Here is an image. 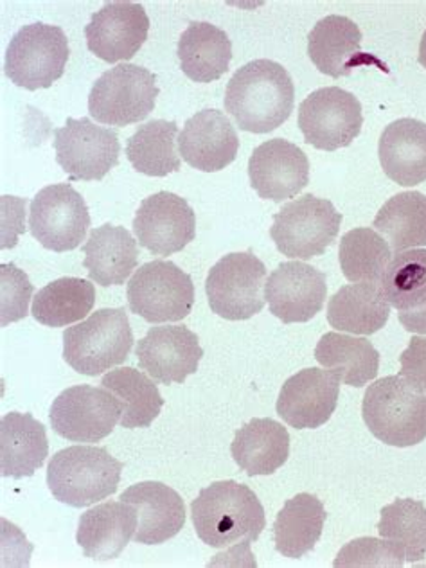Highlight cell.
I'll list each match as a JSON object with an SVG mask.
<instances>
[{
	"instance_id": "d590c367",
	"label": "cell",
	"mask_w": 426,
	"mask_h": 568,
	"mask_svg": "<svg viewBox=\"0 0 426 568\" xmlns=\"http://www.w3.org/2000/svg\"><path fill=\"white\" fill-rule=\"evenodd\" d=\"M373 227L396 254L426 246V194L419 191L396 194L379 209Z\"/></svg>"
},
{
	"instance_id": "9a60e30c",
	"label": "cell",
	"mask_w": 426,
	"mask_h": 568,
	"mask_svg": "<svg viewBox=\"0 0 426 568\" xmlns=\"http://www.w3.org/2000/svg\"><path fill=\"white\" fill-rule=\"evenodd\" d=\"M133 234L153 256H171L193 242L196 216L187 200L161 191L142 200L133 219Z\"/></svg>"
},
{
	"instance_id": "ee69618b",
	"label": "cell",
	"mask_w": 426,
	"mask_h": 568,
	"mask_svg": "<svg viewBox=\"0 0 426 568\" xmlns=\"http://www.w3.org/2000/svg\"><path fill=\"white\" fill-rule=\"evenodd\" d=\"M419 63L426 69V31L423 33L422 43H419Z\"/></svg>"
},
{
	"instance_id": "f546056e",
	"label": "cell",
	"mask_w": 426,
	"mask_h": 568,
	"mask_svg": "<svg viewBox=\"0 0 426 568\" xmlns=\"http://www.w3.org/2000/svg\"><path fill=\"white\" fill-rule=\"evenodd\" d=\"M390 304L375 283L342 286L327 304V323L336 332L375 335L387 324Z\"/></svg>"
},
{
	"instance_id": "8992f818",
	"label": "cell",
	"mask_w": 426,
	"mask_h": 568,
	"mask_svg": "<svg viewBox=\"0 0 426 568\" xmlns=\"http://www.w3.org/2000/svg\"><path fill=\"white\" fill-rule=\"evenodd\" d=\"M341 225L342 214L329 200L304 194L274 214L271 236L283 256L312 260L333 245Z\"/></svg>"
},
{
	"instance_id": "7c38bea8",
	"label": "cell",
	"mask_w": 426,
	"mask_h": 568,
	"mask_svg": "<svg viewBox=\"0 0 426 568\" xmlns=\"http://www.w3.org/2000/svg\"><path fill=\"white\" fill-rule=\"evenodd\" d=\"M362 124L361 101L341 87L318 89L298 106V129L304 141L324 152L349 146L361 135Z\"/></svg>"
},
{
	"instance_id": "9c48e42d",
	"label": "cell",
	"mask_w": 426,
	"mask_h": 568,
	"mask_svg": "<svg viewBox=\"0 0 426 568\" xmlns=\"http://www.w3.org/2000/svg\"><path fill=\"white\" fill-rule=\"evenodd\" d=\"M266 266L252 252H233L209 271V306L227 321H246L265 308Z\"/></svg>"
},
{
	"instance_id": "b9f144b4",
	"label": "cell",
	"mask_w": 426,
	"mask_h": 568,
	"mask_svg": "<svg viewBox=\"0 0 426 568\" xmlns=\"http://www.w3.org/2000/svg\"><path fill=\"white\" fill-rule=\"evenodd\" d=\"M403 378L426 394V336H413L407 349L399 356Z\"/></svg>"
},
{
	"instance_id": "f35d334b",
	"label": "cell",
	"mask_w": 426,
	"mask_h": 568,
	"mask_svg": "<svg viewBox=\"0 0 426 568\" xmlns=\"http://www.w3.org/2000/svg\"><path fill=\"white\" fill-rule=\"evenodd\" d=\"M379 290L387 303L399 312L417 308L426 301V251L399 252L385 268Z\"/></svg>"
},
{
	"instance_id": "603a6c76",
	"label": "cell",
	"mask_w": 426,
	"mask_h": 568,
	"mask_svg": "<svg viewBox=\"0 0 426 568\" xmlns=\"http://www.w3.org/2000/svg\"><path fill=\"white\" fill-rule=\"evenodd\" d=\"M119 500L135 507L138 530L135 541L161 545L181 532L185 524L184 500L166 484L148 480L130 486Z\"/></svg>"
},
{
	"instance_id": "f1b7e54d",
	"label": "cell",
	"mask_w": 426,
	"mask_h": 568,
	"mask_svg": "<svg viewBox=\"0 0 426 568\" xmlns=\"http://www.w3.org/2000/svg\"><path fill=\"white\" fill-rule=\"evenodd\" d=\"M182 72L196 83H211L229 71L233 42L223 29L209 22H191L179 40Z\"/></svg>"
},
{
	"instance_id": "83f0119b",
	"label": "cell",
	"mask_w": 426,
	"mask_h": 568,
	"mask_svg": "<svg viewBox=\"0 0 426 568\" xmlns=\"http://www.w3.org/2000/svg\"><path fill=\"white\" fill-rule=\"evenodd\" d=\"M231 454L251 477L275 474L290 457L288 430L271 417H256L236 432Z\"/></svg>"
},
{
	"instance_id": "7bdbcfd3",
	"label": "cell",
	"mask_w": 426,
	"mask_h": 568,
	"mask_svg": "<svg viewBox=\"0 0 426 568\" xmlns=\"http://www.w3.org/2000/svg\"><path fill=\"white\" fill-rule=\"evenodd\" d=\"M399 323L410 333H422L426 336V301L417 308L399 312Z\"/></svg>"
},
{
	"instance_id": "ab89813d",
	"label": "cell",
	"mask_w": 426,
	"mask_h": 568,
	"mask_svg": "<svg viewBox=\"0 0 426 568\" xmlns=\"http://www.w3.org/2000/svg\"><path fill=\"white\" fill-rule=\"evenodd\" d=\"M405 558L387 540L356 538L338 552L335 567H403Z\"/></svg>"
},
{
	"instance_id": "74e56055",
	"label": "cell",
	"mask_w": 426,
	"mask_h": 568,
	"mask_svg": "<svg viewBox=\"0 0 426 568\" xmlns=\"http://www.w3.org/2000/svg\"><path fill=\"white\" fill-rule=\"evenodd\" d=\"M379 536L402 552L408 564L426 555V507L413 498H399L382 509Z\"/></svg>"
},
{
	"instance_id": "5b68a950",
	"label": "cell",
	"mask_w": 426,
	"mask_h": 568,
	"mask_svg": "<svg viewBox=\"0 0 426 568\" xmlns=\"http://www.w3.org/2000/svg\"><path fill=\"white\" fill-rule=\"evenodd\" d=\"M132 347V326L123 308L100 310L63 332V358L80 375L98 376L123 364Z\"/></svg>"
},
{
	"instance_id": "ffe728a7",
	"label": "cell",
	"mask_w": 426,
	"mask_h": 568,
	"mask_svg": "<svg viewBox=\"0 0 426 568\" xmlns=\"http://www.w3.org/2000/svg\"><path fill=\"white\" fill-rule=\"evenodd\" d=\"M341 396L338 379L329 371H298L284 382L277 399V414L297 430H313L326 425L336 410Z\"/></svg>"
},
{
	"instance_id": "2e32d148",
	"label": "cell",
	"mask_w": 426,
	"mask_h": 568,
	"mask_svg": "<svg viewBox=\"0 0 426 568\" xmlns=\"http://www.w3.org/2000/svg\"><path fill=\"white\" fill-rule=\"evenodd\" d=\"M326 274L301 261L277 266L266 281L265 297L284 324L308 323L326 303Z\"/></svg>"
},
{
	"instance_id": "e0dca14e",
	"label": "cell",
	"mask_w": 426,
	"mask_h": 568,
	"mask_svg": "<svg viewBox=\"0 0 426 568\" xmlns=\"http://www.w3.org/2000/svg\"><path fill=\"white\" fill-rule=\"evenodd\" d=\"M150 19L138 2H106L85 28L87 48L103 62H126L148 40Z\"/></svg>"
},
{
	"instance_id": "4dcf8cb0",
	"label": "cell",
	"mask_w": 426,
	"mask_h": 568,
	"mask_svg": "<svg viewBox=\"0 0 426 568\" xmlns=\"http://www.w3.org/2000/svg\"><path fill=\"white\" fill-rule=\"evenodd\" d=\"M326 507L315 495L298 493L284 504L275 518V549L284 558L298 559L308 555L323 536Z\"/></svg>"
},
{
	"instance_id": "ac0fdd59",
	"label": "cell",
	"mask_w": 426,
	"mask_h": 568,
	"mask_svg": "<svg viewBox=\"0 0 426 568\" xmlns=\"http://www.w3.org/2000/svg\"><path fill=\"white\" fill-rule=\"evenodd\" d=\"M135 355L139 367L155 382L173 385L184 384L187 376L199 371L204 349L190 327L159 326L150 327L146 336L139 341Z\"/></svg>"
},
{
	"instance_id": "4fadbf2b",
	"label": "cell",
	"mask_w": 426,
	"mask_h": 568,
	"mask_svg": "<svg viewBox=\"0 0 426 568\" xmlns=\"http://www.w3.org/2000/svg\"><path fill=\"white\" fill-rule=\"evenodd\" d=\"M121 403L106 388L77 385L52 402V430L72 443H98L121 422Z\"/></svg>"
},
{
	"instance_id": "8fae6325",
	"label": "cell",
	"mask_w": 426,
	"mask_h": 568,
	"mask_svg": "<svg viewBox=\"0 0 426 568\" xmlns=\"http://www.w3.org/2000/svg\"><path fill=\"white\" fill-rule=\"evenodd\" d=\"M91 213L71 184H52L31 202L29 229L34 240L52 252L74 251L85 242Z\"/></svg>"
},
{
	"instance_id": "60d3db41",
	"label": "cell",
	"mask_w": 426,
	"mask_h": 568,
	"mask_svg": "<svg viewBox=\"0 0 426 568\" xmlns=\"http://www.w3.org/2000/svg\"><path fill=\"white\" fill-rule=\"evenodd\" d=\"M33 297V284L13 263L0 266V315L2 326L17 323L28 315L29 301Z\"/></svg>"
},
{
	"instance_id": "d4e9b609",
	"label": "cell",
	"mask_w": 426,
	"mask_h": 568,
	"mask_svg": "<svg viewBox=\"0 0 426 568\" xmlns=\"http://www.w3.org/2000/svg\"><path fill=\"white\" fill-rule=\"evenodd\" d=\"M379 164L403 187L426 181V124L403 118L388 124L379 138Z\"/></svg>"
},
{
	"instance_id": "3957f363",
	"label": "cell",
	"mask_w": 426,
	"mask_h": 568,
	"mask_svg": "<svg viewBox=\"0 0 426 568\" xmlns=\"http://www.w3.org/2000/svg\"><path fill=\"white\" fill-rule=\"evenodd\" d=\"M362 416L371 434L385 445L408 448L426 439V394L403 376L369 385Z\"/></svg>"
},
{
	"instance_id": "7a4b0ae2",
	"label": "cell",
	"mask_w": 426,
	"mask_h": 568,
	"mask_svg": "<svg viewBox=\"0 0 426 568\" xmlns=\"http://www.w3.org/2000/svg\"><path fill=\"white\" fill-rule=\"evenodd\" d=\"M191 517L196 536L214 549L256 541L266 527L265 509L256 493L234 480L202 489L191 504Z\"/></svg>"
},
{
	"instance_id": "ba28073f",
	"label": "cell",
	"mask_w": 426,
	"mask_h": 568,
	"mask_svg": "<svg viewBox=\"0 0 426 568\" xmlns=\"http://www.w3.org/2000/svg\"><path fill=\"white\" fill-rule=\"evenodd\" d=\"M69 62V40L62 28L29 24L11 39L6 51V77L26 91L49 89Z\"/></svg>"
},
{
	"instance_id": "5bb4252c",
	"label": "cell",
	"mask_w": 426,
	"mask_h": 568,
	"mask_svg": "<svg viewBox=\"0 0 426 568\" xmlns=\"http://www.w3.org/2000/svg\"><path fill=\"white\" fill-rule=\"evenodd\" d=\"M57 162L72 181L94 182L118 166L121 144L114 130L92 123L89 118L67 119L54 132Z\"/></svg>"
},
{
	"instance_id": "484cf974",
	"label": "cell",
	"mask_w": 426,
	"mask_h": 568,
	"mask_svg": "<svg viewBox=\"0 0 426 568\" xmlns=\"http://www.w3.org/2000/svg\"><path fill=\"white\" fill-rule=\"evenodd\" d=\"M48 432L31 414H6L0 422V471L4 477H33L48 459Z\"/></svg>"
},
{
	"instance_id": "44dd1931",
	"label": "cell",
	"mask_w": 426,
	"mask_h": 568,
	"mask_svg": "<svg viewBox=\"0 0 426 568\" xmlns=\"http://www.w3.org/2000/svg\"><path fill=\"white\" fill-rule=\"evenodd\" d=\"M308 57L318 71L332 78L349 77L358 67L375 65L388 72L378 58L362 52L361 28L341 14L318 20L308 34Z\"/></svg>"
},
{
	"instance_id": "7402d4cb",
	"label": "cell",
	"mask_w": 426,
	"mask_h": 568,
	"mask_svg": "<svg viewBox=\"0 0 426 568\" xmlns=\"http://www.w3.org/2000/svg\"><path fill=\"white\" fill-rule=\"evenodd\" d=\"M179 150L194 170L214 173L236 161L240 139L227 115L207 109L185 121L179 135Z\"/></svg>"
},
{
	"instance_id": "4316f807",
	"label": "cell",
	"mask_w": 426,
	"mask_h": 568,
	"mask_svg": "<svg viewBox=\"0 0 426 568\" xmlns=\"http://www.w3.org/2000/svg\"><path fill=\"white\" fill-rule=\"evenodd\" d=\"M83 252V266L89 271V277L101 286L126 283L139 265L138 242L126 229L110 223L92 231Z\"/></svg>"
},
{
	"instance_id": "8d00e7d4",
	"label": "cell",
	"mask_w": 426,
	"mask_h": 568,
	"mask_svg": "<svg viewBox=\"0 0 426 568\" xmlns=\"http://www.w3.org/2000/svg\"><path fill=\"white\" fill-rule=\"evenodd\" d=\"M393 251L375 229H353L338 248L342 274L351 283H378L390 263Z\"/></svg>"
},
{
	"instance_id": "d6a6232c",
	"label": "cell",
	"mask_w": 426,
	"mask_h": 568,
	"mask_svg": "<svg viewBox=\"0 0 426 568\" xmlns=\"http://www.w3.org/2000/svg\"><path fill=\"white\" fill-rule=\"evenodd\" d=\"M95 288L91 281L62 277L40 290L33 298L34 321L48 327H65L80 323L92 312Z\"/></svg>"
},
{
	"instance_id": "e575fe53",
	"label": "cell",
	"mask_w": 426,
	"mask_h": 568,
	"mask_svg": "<svg viewBox=\"0 0 426 568\" xmlns=\"http://www.w3.org/2000/svg\"><path fill=\"white\" fill-rule=\"evenodd\" d=\"M101 387L110 390L119 399L123 408L119 423L130 430L148 428L164 407V399L153 384V379L133 367L110 371L109 375H104L101 379Z\"/></svg>"
},
{
	"instance_id": "d6986e66",
	"label": "cell",
	"mask_w": 426,
	"mask_h": 568,
	"mask_svg": "<svg viewBox=\"0 0 426 568\" xmlns=\"http://www.w3.org/2000/svg\"><path fill=\"white\" fill-rule=\"evenodd\" d=\"M248 176L261 199L281 204L284 200L294 199L308 185V156L294 142L272 139L252 153Z\"/></svg>"
},
{
	"instance_id": "6da1fadb",
	"label": "cell",
	"mask_w": 426,
	"mask_h": 568,
	"mask_svg": "<svg viewBox=\"0 0 426 568\" xmlns=\"http://www.w3.org/2000/svg\"><path fill=\"white\" fill-rule=\"evenodd\" d=\"M294 103V81L272 60H254L237 69L225 92V110L243 132H274L288 121Z\"/></svg>"
},
{
	"instance_id": "cb8c5ba5",
	"label": "cell",
	"mask_w": 426,
	"mask_h": 568,
	"mask_svg": "<svg viewBox=\"0 0 426 568\" xmlns=\"http://www.w3.org/2000/svg\"><path fill=\"white\" fill-rule=\"evenodd\" d=\"M138 530L135 507L123 503H104L81 515L77 541L87 558L110 561L118 558Z\"/></svg>"
},
{
	"instance_id": "1f68e13d",
	"label": "cell",
	"mask_w": 426,
	"mask_h": 568,
	"mask_svg": "<svg viewBox=\"0 0 426 568\" xmlns=\"http://www.w3.org/2000/svg\"><path fill=\"white\" fill-rule=\"evenodd\" d=\"M315 358L338 382L364 387L378 376L379 353L365 338L326 333L315 347Z\"/></svg>"
},
{
	"instance_id": "836d02e7",
	"label": "cell",
	"mask_w": 426,
	"mask_h": 568,
	"mask_svg": "<svg viewBox=\"0 0 426 568\" xmlns=\"http://www.w3.org/2000/svg\"><path fill=\"white\" fill-rule=\"evenodd\" d=\"M176 135L179 124L175 121L153 119L139 126L126 142V156L133 170L148 176H168L181 170Z\"/></svg>"
},
{
	"instance_id": "52a82bcc",
	"label": "cell",
	"mask_w": 426,
	"mask_h": 568,
	"mask_svg": "<svg viewBox=\"0 0 426 568\" xmlns=\"http://www.w3.org/2000/svg\"><path fill=\"white\" fill-rule=\"evenodd\" d=\"M153 72L133 63L103 72L89 94V114L101 124L130 126L141 123L155 109L159 87Z\"/></svg>"
},
{
	"instance_id": "30bf717a",
	"label": "cell",
	"mask_w": 426,
	"mask_h": 568,
	"mask_svg": "<svg viewBox=\"0 0 426 568\" xmlns=\"http://www.w3.org/2000/svg\"><path fill=\"white\" fill-rule=\"evenodd\" d=\"M129 306L146 323H179L193 310L194 284L190 274L171 261L142 265L129 283Z\"/></svg>"
},
{
	"instance_id": "277c9868",
	"label": "cell",
	"mask_w": 426,
	"mask_h": 568,
	"mask_svg": "<svg viewBox=\"0 0 426 568\" xmlns=\"http://www.w3.org/2000/svg\"><path fill=\"white\" fill-rule=\"evenodd\" d=\"M123 463L100 446H71L49 463L48 486L58 503L89 507L118 491Z\"/></svg>"
}]
</instances>
